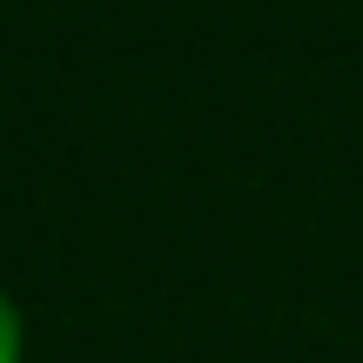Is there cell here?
Instances as JSON below:
<instances>
[{"mask_svg":"<svg viewBox=\"0 0 363 363\" xmlns=\"http://www.w3.org/2000/svg\"><path fill=\"white\" fill-rule=\"evenodd\" d=\"M0 363H21V316L7 296H0Z\"/></svg>","mask_w":363,"mask_h":363,"instance_id":"1","label":"cell"}]
</instances>
